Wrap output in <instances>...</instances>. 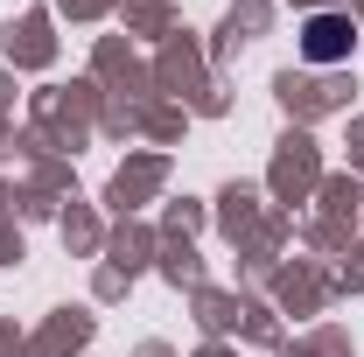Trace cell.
<instances>
[{
    "label": "cell",
    "instance_id": "cell-1",
    "mask_svg": "<svg viewBox=\"0 0 364 357\" xmlns=\"http://www.w3.org/2000/svg\"><path fill=\"white\" fill-rule=\"evenodd\" d=\"M350 49H358L350 14H309V21H301V56H309V63H343Z\"/></svg>",
    "mask_w": 364,
    "mask_h": 357
}]
</instances>
